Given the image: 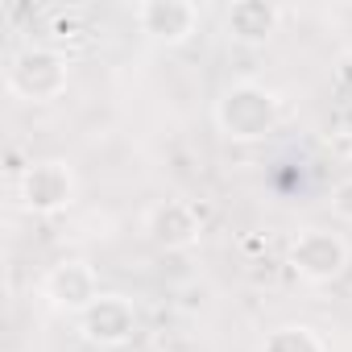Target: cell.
Returning <instances> with one entry per match:
<instances>
[{
  "label": "cell",
  "instance_id": "obj_1",
  "mask_svg": "<svg viewBox=\"0 0 352 352\" xmlns=\"http://www.w3.org/2000/svg\"><path fill=\"white\" fill-rule=\"evenodd\" d=\"M278 116L282 104L261 83H232L212 108V120L228 141H261L278 129Z\"/></svg>",
  "mask_w": 352,
  "mask_h": 352
},
{
  "label": "cell",
  "instance_id": "obj_8",
  "mask_svg": "<svg viewBox=\"0 0 352 352\" xmlns=\"http://www.w3.org/2000/svg\"><path fill=\"white\" fill-rule=\"evenodd\" d=\"M199 212L187 199H162L145 212V236L162 249V253H187L199 245Z\"/></svg>",
  "mask_w": 352,
  "mask_h": 352
},
{
  "label": "cell",
  "instance_id": "obj_11",
  "mask_svg": "<svg viewBox=\"0 0 352 352\" xmlns=\"http://www.w3.org/2000/svg\"><path fill=\"white\" fill-rule=\"evenodd\" d=\"M331 212H336L344 224H352V174L331 187Z\"/></svg>",
  "mask_w": 352,
  "mask_h": 352
},
{
  "label": "cell",
  "instance_id": "obj_4",
  "mask_svg": "<svg viewBox=\"0 0 352 352\" xmlns=\"http://www.w3.org/2000/svg\"><path fill=\"white\" fill-rule=\"evenodd\" d=\"M75 170L63 162V157H42V162H30L21 170V179H17V199L25 212L34 216H58L75 204Z\"/></svg>",
  "mask_w": 352,
  "mask_h": 352
},
{
  "label": "cell",
  "instance_id": "obj_6",
  "mask_svg": "<svg viewBox=\"0 0 352 352\" xmlns=\"http://www.w3.org/2000/svg\"><path fill=\"white\" fill-rule=\"evenodd\" d=\"M79 336L91 348H124L137 336V307L124 294H100L79 315Z\"/></svg>",
  "mask_w": 352,
  "mask_h": 352
},
{
  "label": "cell",
  "instance_id": "obj_9",
  "mask_svg": "<svg viewBox=\"0 0 352 352\" xmlns=\"http://www.w3.org/2000/svg\"><path fill=\"white\" fill-rule=\"evenodd\" d=\"M278 21H282V9L270 5V0H236L224 13V30L241 46H265L278 34Z\"/></svg>",
  "mask_w": 352,
  "mask_h": 352
},
{
  "label": "cell",
  "instance_id": "obj_10",
  "mask_svg": "<svg viewBox=\"0 0 352 352\" xmlns=\"http://www.w3.org/2000/svg\"><path fill=\"white\" fill-rule=\"evenodd\" d=\"M257 352H327V344L307 323H282V327L265 331V340H261Z\"/></svg>",
  "mask_w": 352,
  "mask_h": 352
},
{
  "label": "cell",
  "instance_id": "obj_2",
  "mask_svg": "<svg viewBox=\"0 0 352 352\" xmlns=\"http://www.w3.org/2000/svg\"><path fill=\"white\" fill-rule=\"evenodd\" d=\"M67 83H71V63L54 46H25L21 54H13V63L5 71L9 96H17L25 104H50L67 91Z\"/></svg>",
  "mask_w": 352,
  "mask_h": 352
},
{
  "label": "cell",
  "instance_id": "obj_7",
  "mask_svg": "<svg viewBox=\"0 0 352 352\" xmlns=\"http://www.w3.org/2000/svg\"><path fill=\"white\" fill-rule=\"evenodd\" d=\"M137 30L157 46H187L199 34V5H191V0H141Z\"/></svg>",
  "mask_w": 352,
  "mask_h": 352
},
{
  "label": "cell",
  "instance_id": "obj_3",
  "mask_svg": "<svg viewBox=\"0 0 352 352\" xmlns=\"http://www.w3.org/2000/svg\"><path fill=\"white\" fill-rule=\"evenodd\" d=\"M286 265L307 286H327L348 270V245L331 228H302L286 249Z\"/></svg>",
  "mask_w": 352,
  "mask_h": 352
},
{
  "label": "cell",
  "instance_id": "obj_5",
  "mask_svg": "<svg viewBox=\"0 0 352 352\" xmlns=\"http://www.w3.org/2000/svg\"><path fill=\"white\" fill-rule=\"evenodd\" d=\"M100 294H104V290H100V274H96L83 257H67V261L50 265L46 278H42V298H46L54 311L75 315V319H79Z\"/></svg>",
  "mask_w": 352,
  "mask_h": 352
}]
</instances>
